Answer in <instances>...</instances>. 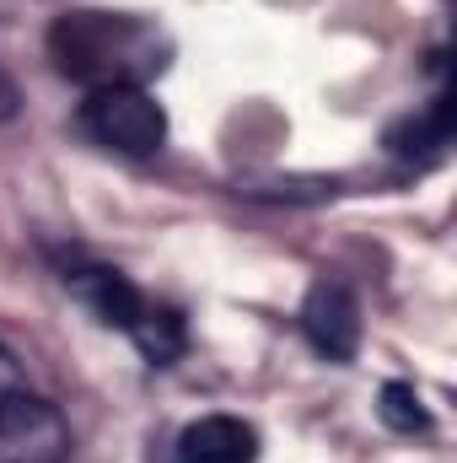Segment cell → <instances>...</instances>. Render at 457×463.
I'll return each instance as SVG.
<instances>
[{
	"instance_id": "7",
	"label": "cell",
	"mask_w": 457,
	"mask_h": 463,
	"mask_svg": "<svg viewBox=\"0 0 457 463\" xmlns=\"http://www.w3.org/2000/svg\"><path fill=\"white\" fill-rule=\"evenodd\" d=\"M447 146H452V98H436L431 109L398 118L387 129V151L398 162H436L447 156Z\"/></svg>"
},
{
	"instance_id": "9",
	"label": "cell",
	"mask_w": 457,
	"mask_h": 463,
	"mask_svg": "<svg viewBox=\"0 0 457 463\" xmlns=\"http://www.w3.org/2000/svg\"><path fill=\"white\" fill-rule=\"evenodd\" d=\"M377 415H382V426L398 431V437H425V431H431V415H425V404H420V393H415L409 383H387L382 399H377Z\"/></svg>"
},
{
	"instance_id": "2",
	"label": "cell",
	"mask_w": 457,
	"mask_h": 463,
	"mask_svg": "<svg viewBox=\"0 0 457 463\" xmlns=\"http://www.w3.org/2000/svg\"><path fill=\"white\" fill-rule=\"evenodd\" d=\"M81 135L118 156H156L167 146V114L145 87H98L81 103Z\"/></svg>"
},
{
	"instance_id": "1",
	"label": "cell",
	"mask_w": 457,
	"mask_h": 463,
	"mask_svg": "<svg viewBox=\"0 0 457 463\" xmlns=\"http://www.w3.org/2000/svg\"><path fill=\"white\" fill-rule=\"evenodd\" d=\"M49 54L60 76L81 81L87 92L98 87H145L167 65V38L118 11H65L49 27Z\"/></svg>"
},
{
	"instance_id": "4",
	"label": "cell",
	"mask_w": 457,
	"mask_h": 463,
	"mask_svg": "<svg viewBox=\"0 0 457 463\" xmlns=\"http://www.w3.org/2000/svg\"><path fill=\"white\" fill-rule=\"evenodd\" d=\"M302 329H307L312 350L329 355V361H350V355L360 350V307H355V297H350L344 280H318V286L307 291V302H302Z\"/></svg>"
},
{
	"instance_id": "3",
	"label": "cell",
	"mask_w": 457,
	"mask_h": 463,
	"mask_svg": "<svg viewBox=\"0 0 457 463\" xmlns=\"http://www.w3.org/2000/svg\"><path fill=\"white\" fill-rule=\"evenodd\" d=\"M65 458H70L65 415L49 399L27 393V388L5 393L0 399V463H65Z\"/></svg>"
},
{
	"instance_id": "5",
	"label": "cell",
	"mask_w": 457,
	"mask_h": 463,
	"mask_svg": "<svg viewBox=\"0 0 457 463\" xmlns=\"http://www.w3.org/2000/svg\"><path fill=\"white\" fill-rule=\"evenodd\" d=\"M258 458V431L237 415H205L183 426L178 463H253Z\"/></svg>"
},
{
	"instance_id": "6",
	"label": "cell",
	"mask_w": 457,
	"mask_h": 463,
	"mask_svg": "<svg viewBox=\"0 0 457 463\" xmlns=\"http://www.w3.org/2000/svg\"><path fill=\"white\" fill-rule=\"evenodd\" d=\"M65 286L98 313V324H108V329H124L129 335V324L140 318V307H145V297L118 275V269H103V264H87V269H70L65 275Z\"/></svg>"
},
{
	"instance_id": "8",
	"label": "cell",
	"mask_w": 457,
	"mask_h": 463,
	"mask_svg": "<svg viewBox=\"0 0 457 463\" xmlns=\"http://www.w3.org/2000/svg\"><path fill=\"white\" fill-rule=\"evenodd\" d=\"M129 340L135 350L151 361V366H173L178 355H183V318L178 313H167V307H140V318L129 324Z\"/></svg>"
},
{
	"instance_id": "11",
	"label": "cell",
	"mask_w": 457,
	"mask_h": 463,
	"mask_svg": "<svg viewBox=\"0 0 457 463\" xmlns=\"http://www.w3.org/2000/svg\"><path fill=\"white\" fill-rule=\"evenodd\" d=\"M11 114H16V81L0 71V118H11Z\"/></svg>"
},
{
	"instance_id": "10",
	"label": "cell",
	"mask_w": 457,
	"mask_h": 463,
	"mask_svg": "<svg viewBox=\"0 0 457 463\" xmlns=\"http://www.w3.org/2000/svg\"><path fill=\"white\" fill-rule=\"evenodd\" d=\"M16 388H22V366H16V355H11V350L0 345V399H5V393H16Z\"/></svg>"
}]
</instances>
